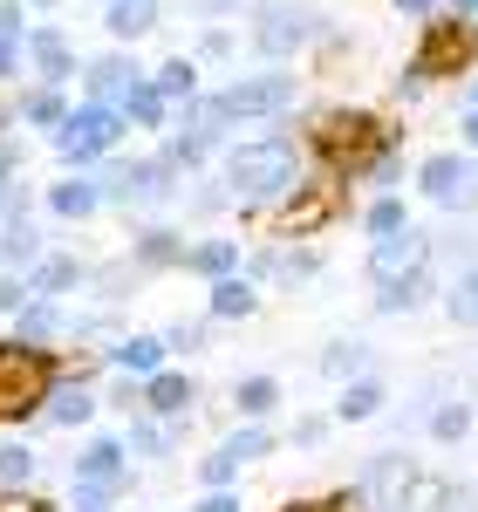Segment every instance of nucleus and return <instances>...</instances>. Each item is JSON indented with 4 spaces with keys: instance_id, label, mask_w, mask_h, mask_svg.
<instances>
[{
    "instance_id": "1",
    "label": "nucleus",
    "mask_w": 478,
    "mask_h": 512,
    "mask_svg": "<svg viewBox=\"0 0 478 512\" xmlns=\"http://www.w3.org/2000/svg\"><path fill=\"white\" fill-rule=\"evenodd\" d=\"M301 178H308V144L287 130H260L219 151V185L239 205V219H274L301 192Z\"/></svg>"
},
{
    "instance_id": "2",
    "label": "nucleus",
    "mask_w": 478,
    "mask_h": 512,
    "mask_svg": "<svg viewBox=\"0 0 478 512\" xmlns=\"http://www.w3.org/2000/svg\"><path fill=\"white\" fill-rule=\"evenodd\" d=\"M397 130L376 117V110H356V103H335V110H321L315 130L301 137L308 144V164H321V178H335V185H362V171L376 164V151L390 144Z\"/></svg>"
},
{
    "instance_id": "3",
    "label": "nucleus",
    "mask_w": 478,
    "mask_h": 512,
    "mask_svg": "<svg viewBox=\"0 0 478 512\" xmlns=\"http://www.w3.org/2000/svg\"><path fill=\"white\" fill-rule=\"evenodd\" d=\"M62 383V349H28L14 335H0V431L41 424V403Z\"/></svg>"
},
{
    "instance_id": "4",
    "label": "nucleus",
    "mask_w": 478,
    "mask_h": 512,
    "mask_svg": "<svg viewBox=\"0 0 478 512\" xmlns=\"http://www.w3.org/2000/svg\"><path fill=\"white\" fill-rule=\"evenodd\" d=\"M96 185H103V212H171L185 198V171L164 151H151V158H103Z\"/></svg>"
},
{
    "instance_id": "5",
    "label": "nucleus",
    "mask_w": 478,
    "mask_h": 512,
    "mask_svg": "<svg viewBox=\"0 0 478 512\" xmlns=\"http://www.w3.org/2000/svg\"><path fill=\"white\" fill-rule=\"evenodd\" d=\"M123 137H130L123 110H110V103H76V110L62 117V130L48 137V151H55L62 171H96L103 158L123 151Z\"/></svg>"
},
{
    "instance_id": "6",
    "label": "nucleus",
    "mask_w": 478,
    "mask_h": 512,
    "mask_svg": "<svg viewBox=\"0 0 478 512\" xmlns=\"http://www.w3.org/2000/svg\"><path fill=\"white\" fill-rule=\"evenodd\" d=\"M226 117L233 123H280L294 103H301V76L294 69H260V76H233L219 89Z\"/></svg>"
},
{
    "instance_id": "7",
    "label": "nucleus",
    "mask_w": 478,
    "mask_h": 512,
    "mask_svg": "<svg viewBox=\"0 0 478 512\" xmlns=\"http://www.w3.org/2000/svg\"><path fill=\"white\" fill-rule=\"evenodd\" d=\"M69 485H89V492H110V499H130L137 492V472H130V451H123V431H89L69 458Z\"/></svg>"
},
{
    "instance_id": "8",
    "label": "nucleus",
    "mask_w": 478,
    "mask_h": 512,
    "mask_svg": "<svg viewBox=\"0 0 478 512\" xmlns=\"http://www.w3.org/2000/svg\"><path fill=\"white\" fill-rule=\"evenodd\" d=\"M472 62H478V21H424V41L403 69L438 82V76H472Z\"/></svg>"
},
{
    "instance_id": "9",
    "label": "nucleus",
    "mask_w": 478,
    "mask_h": 512,
    "mask_svg": "<svg viewBox=\"0 0 478 512\" xmlns=\"http://www.w3.org/2000/svg\"><path fill=\"white\" fill-rule=\"evenodd\" d=\"M308 41H321V14L315 7H294V0H274L253 14V48L267 55V69H287Z\"/></svg>"
},
{
    "instance_id": "10",
    "label": "nucleus",
    "mask_w": 478,
    "mask_h": 512,
    "mask_svg": "<svg viewBox=\"0 0 478 512\" xmlns=\"http://www.w3.org/2000/svg\"><path fill=\"white\" fill-rule=\"evenodd\" d=\"M417 192L431 198L438 212H478V158L472 151H431L417 164Z\"/></svg>"
},
{
    "instance_id": "11",
    "label": "nucleus",
    "mask_w": 478,
    "mask_h": 512,
    "mask_svg": "<svg viewBox=\"0 0 478 512\" xmlns=\"http://www.w3.org/2000/svg\"><path fill=\"white\" fill-rule=\"evenodd\" d=\"M342 205H349V192L335 178H301V192L274 212V239H321L342 219Z\"/></svg>"
},
{
    "instance_id": "12",
    "label": "nucleus",
    "mask_w": 478,
    "mask_h": 512,
    "mask_svg": "<svg viewBox=\"0 0 478 512\" xmlns=\"http://www.w3.org/2000/svg\"><path fill=\"white\" fill-rule=\"evenodd\" d=\"M438 260V239L424 233V226H403L390 239H369V287H397V280L424 274Z\"/></svg>"
},
{
    "instance_id": "13",
    "label": "nucleus",
    "mask_w": 478,
    "mask_h": 512,
    "mask_svg": "<svg viewBox=\"0 0 478 512\" xmlns=\"http://www.w3.org/2000/svg\"><path fill=\"white\" fill-rule=\"evenodd\" d=\"M410 485H417V465L403 451H376V458H362V472H356V499H362V512H403Z\"/></svg>"
},
{
    "instance_id": "14",
    "label": "nucleus",
    "mask_w": 478,
    "mask_h": 512,
    "mask_svg": "<svg viewBox=\"0 0 478 512\" xmlns=\"http://www.w3.org/2000/svg\"><path fill=\"white\" fill-rule=\"evenodd\" d=\"M144 82H151V69H144L130 48L89 55V62H82V103H110V110H123V96L144 89Z\"/></svg>"
},
{
    "instance_id": "15",
    "label": "nucleus",
    "mask_w": 478,
    "mask_h": 512,
    "mask_svg": "<svg viewBox=\"0 0 478 512\" xmlns=\"http://www.w3.org/2000/svg\"><path fill=\"white\" fill-rule=\"evenodd\" d=\"M21 48H28V82H48V89H69V82L82 76V55H76V41L62 35L55 21H35Z\"/></svg>"
},
{
    "instance_id": "16",
    "label": "nucleus",
    "mask_w": 478,
    "mask_h": 512,
    "mask_svg": "<svg viewBox=\"0 0 478 512\" xmlns=\"http://www.w3.org/2000/svg\"><path fill=\"white\" fill-rule=\"evenodd\" d=\"M41 212L62 219V226H89V219H103V185H96V171H62L55 185H41Z\"/></svg>"
},
{
    "instance_id": "17",
    "label": "nucleus",
    "mask_w": 478,
    "mask_h": 512,
    "mask_svg": "<svg viewBox=\"0 0 478 512\" xmlns=\"http://www.w3.org/2000/svg\"><path fill=\"white\" fill-rule=\"evenodd\" d=\"M144 274H185V253H192V239L178 233V226H164V219H144L137 233H130V246H123Z\"/></svg>"
},
{
    "instance_id": "18",
    "label": "nucleus",
    "mask_w": 478,
    "mask_h": 512,
    "mask_svg": "<svg viewBox=\"0 0 478 512\" xmlns=\"http://www.w3.org/2000/svg\"><path fill=\"white\" fill-rule=\"evenodd\" d=\"M185 431H192V424H171V417H151V410H144V417L123 424V451L144 458V465H171V458L185 451Z\"/></svg>"
},
{
    "instance_id": "19",
    "label": "nucleus",
    "mask_w": 478,
    "mask_h": 512,
    "mask_svg": "<svg viewBox=\"0 0 478 512\" xmlns=\"http://www.w3.org/2000/svg\"><path fill=\"white\" fill-rule=\"evenodd\" d=\"M103 369L110 376H137V383H151L158 369H171V349H164V335H117L110 349H103Z\"/></svg>"
},
{
    "instance_id": "20",
    "label": "nucleus",
    "mask_w": 478,
    "mask_h": 512,
    "mask_svg": "<svg viewBox=\"0 0 478 512\" xmlns=\"http://www.w3.org/2000/svg\"><path fill=\"white\" fill-rule=\"evenodd\" d=\"M328 417L349 431V424H376V417H390V383L369 369V376H356V383H342L335 390V403H328Z\"/></svg>"
},
{
    "instance_id": "21",
    "label": "nucleus",
    "mask_w": 478,
    "mask_h": 512,
    "mask_svg": "<svg viewBox=\"0 0 478 512\" xmlns=\"http://www.w3.org/2000/svg\"><path fill=\"white\" fill-rule=\"evenodd\" d=\"M69 321H76V308H62V301H28L21 315L7 321V335L28 342V349H62L69 342Z\"/></svg>"
},
{
    "instance_id": "22",
    "label": "nucleus",
    "mask_w": 478,
    "mask_h": 512,
    "mask_svg": "<svg viewBox=\"0 0 478 512\" xmlns=\"http://www.w3.org/2000/svg\"><path fill=\"white\" fill-rule=\"evenodd\" d=\"M144 410H151V417H171V424H192V410H199V383L171 362V369H158V376L144 383Z\"/></svg>"
},
{
    "instance_id": "23",
    "label": "nucleus",
    "mask_w": 478,
    "mask_h": 512,
    "mask_svg": "<svg viewBox=\"0 0 478 512\" xmlns=\"http://www.w3.org/2000/svg\"><path fill=\"white\" fill-rule=\"evenodd\" d=\"M28 287H35V301H69V294H82L89 287V260L82 253H41V267L28 274Z\"/></svg>"
},
{
    "instance_id": "24",
    "label": "nucleus",
    "mask_w": 478,
    "mask_h": 512,
    "mask_svg": "<svg viewBox=\"0 0 478 512\" xmlns=\"http://www.w3.org/2000/svg\"><path fill=\"white\" fill-rule=\"evenodd\" d=\"M280 403H287V383L267 376V369H253V376H239V383H233V417H239V424H274Z\"/></svg>"
},
{
    "instance_id": "25",
    "label": "nucleus",
    "mask_w": 478,
    "mask_h": 512,
    "mask_svg": "<svg viewBox=\"0 0 478 512\" xmlns=\"http://www.w3.org/2000/svg\"><path fill=\"white\" fill-rule=\"evenodd\" d=\"M260 301H267V287H253L246 274H226V280L205 287V315L219 321V328H226V321H253V315H260Z\"/></svg>"
},
{
    "instance_id": "26",
    "label": "nucleus",
    "mask_w": 478,
    "mask_h": 512,
    "mask_svg": "<svg viewBox=\"0 0 478 512\" xmlns=\"http://www.w3.org/2000/svg\"><path fill=\"white\" fill-rule=\"evenodd\" d=\"M158 21H164V0H103V28L117 48H137Z\"/></svg>"
},
{
    "instance_id": "27",
    "label": "nucleus",
    "mask_w": 478,
    "mask_h": 512,
    "mask_svg": "<svg viewBox=\"0 0 478 512\" xmlns=\"http://www.w3.org/2000/svg\"><path fill=\"white\" fill-rule=\"evenodd\" d=\"M246 267V246L239 239H219V233H205V239H192V253H185V274L192 280H226V274H239Z\"/></svg>"
},
{
    "instance_id": "28",
    "label": "nucleus",
    "mask_w": 478,
    "mask_h": 512,
    "mask_svg": "<svg viewBox=\"0 0 478 512\" xmlns=\"http://www.w3.org/2000/svg\"><path fill=\"white\" fill-rule=\"evenodd\" d=\"M76 103H69V89H48V82H28L21 96H14V117H21V130H62V117H69Z\"/></svg>"
},
{
    "instance_id": "29",
    "label": "nucleus",
    "mask_w": 478,
    "mask_h": 512,
    "mask_svg": "<svg viewBox=\"0 0 478 512\" xmlns=\"http://www.w3.org/2000/svg\"><path fill=\"white\" fill-rule=\"evenodd\" d=\"M144 267L130 260V253H117V260H103V267H89V287L82 294H96V308H123L130 301V287H144Z\"/></svg>"
},
{
    "instance_id": "30",
    "label": "nucleus",
    "mask_w": 478,
    "mask_h": 512,
    "mask_svg": "<svg viewBox=\"0 0 478 512\" xmlns=\"http://www.w3.org/2000/svg\"><path fill=\"white\" fill-rule=\"evenodd\" d=\"M369 369H376V349H369L362 335H342V342H328V349L315 355V376H328L335 390L356 383V376H369Z\"/></svg>"
},
{
    "instance_id": "31",
    "label": "nucleus",
    "mask_w": 478,
    "mask_h": 512,
    "mask_svg": "<svg viewBox=\"0 0 478 512\" xmlns=\"http://www.w3.org/2000/svg\"><path fill=\"white\" fill-rule=\"evenodd\" d=\"M41 253H48V233H41L35 219H14V226H0V274H35Z\"/></svg>"
},
{
    "instance_id": "32",
    "label": "nucleus",
    "mask_w": 478,
    "mask_h": 512,
    "mask_svg": "<svg viewBox=\"0 0 478 512\" xmlns=\"http://www.w3.org/2000/svg\"><path fill=\"white\" fill-rule=\"evenodd\" d=\"M438 294H444V287H438V274L424 267V274L397 280V287H376V294H369V308H376V315H417V308H431Z\"/></svg>"
},
{
    "instance_id": "33",
    "label": "nucleus",
    "mask_w": 478,
    "mask_h": 512,
    "mask_svg": "<svg viewBox=\"0 0 478 512\" xmlns=\"http://www.w3.org/2000/svg\"><path fill=\"white\" fill-rule=\"evenodd\" d=\"M472 424H478V410H472V396L458 390H444L438 403H431V417H424V431H431V444H465L472 437Z\"/></svg>"
},
{
    "instance_id": "34",
    "label": "nucleus",
    "mask_w": 478,
    "mask_h": 512,
    "mask_svg": "<svg viewBox=\"0 0 478 512\" xmlns=\"http://www.w3.org/2000/svg\"><path fill=\"white\" fill-rule=\"evenodd\" d=\"M41 485V451L28 437H0V492H35Z\"/></svg>"
},
{
    "instance_id": "35",
    "label": "nucleus",
    "mask_w": 478,
    "mask_h": 512,
    "mask_svg": "<svg viewBox=\"0 0 478 512\" xmlns=\"http://www.w3.org/2000/svg\"><path fill=\"white\" fill-rule=\"evenodd\" d=\"M438 308H444V321H451V328H478V260H472V267H451Z\"/></svg>"
},
{
    "instance_id": "36",
    "label": "nucleus",
    "mask_w": 478,
    "mask_h": 512,
    "mask_svg": "<svg viewBox=\"0 0 478 512\" xmlns=\"http://www.w3.org/2000/svg\"><path fill=\"white\" fill-rule=\"evenodd\" d=\"M219 451L246 472V465H260V458H274V451H280V431H274V424H233V431L219 437Z\"/></svg>"
},
{
    "instance_id": "37",
    "label": "nucleus",
    "mask_w": 478,
    "mask_h": 512,
    "mask_svg": "<svg viewBox=\"0 0 478 512\" xmlns=\"http://www.w3.org/2000/svg\"><path fill=\"white\" fill-rule=\"evenodd\" d=\"M151 89H158L171 110H178V103H192V96H199V62H192V55H171V62H158V69H151Z\"/></svg>"
},
{
    "instance_id": "38",
    "label": "nucleus",
    "mask_w": 478,
    "mask_h": 512,
    "mask_svg": "<svg viewBox=\"0 0 478 512\" xmlns=\"http://www.w3.org/2000/svg\"><path fill=\"white\" fill-rule=\"evenodd\" d=\"M123 123H130V130H144V137H164V130H171V103L144 82V89H130V96H123Z\"/></svg>"
},
{
    "instance_id": "39",
    "label": "nucleus",
    "mask_w": 478,
    "mask_h": 512,
    "mask_svg": "<svg viewBox=\"0 0 478 512\" xmlns=\"http://www.w3.org/2000/svg\"><path fill=\"white\" fill-rule=\"evenodd\" d=\"M403 226H410V205H403L397 192H376L362 205V233L369 239H390V233H403Z\"/></svg>"
},
{
    "instance_id": "40",
    "label": "nucleus",
    "mask_w": 478,
    "mask_h": 512,
    "mask_svg": "<svg viewBox=\"0 0 478 512\" xmlns=\"http://www.w3.org/2000/svg\"><path fill=\"white\" fill-rule=\"evenodd\" d=\"M212 328H219V321L199 315V321H171V328H158V335H164V349H171V362H178V355H205L212 349Z\"/></svg>"
},
{
    "instance_id": "41",
    "label": "nucleus",
    "mask_w": 478,
    "mask_h": 512,
    "mask_svg": "<svg viewBox=\"0 0 478 512\" xmlns=\"http://www.w3.org/2000/svg\"><path fill=\"white\" fill-rule=\"evenodd\" d=\"M362 185H369V192H397V185H403V130L376 151V164L362 171Z\"/></svg>"
},
{
    "instance_id": "42",
    "label": "nucleus",
    "mask_w": 478,
    "mask_h": 512,
    "mask_svg": "<svg viewBox=\"0 0 478 512\" xmlns=\"http://www.w3.org/2000/svg\"><path fill=\"white\" fill-rule=\"evenodd\" d=\"M199 485H205V492H239V465L219 451V444L199 458Z\"/></svg>"
},
{
    "instance_id": "43",
    "label": "nucleus",
    "mask_w": 478,
    "mask_h": 512,
    "mask_svg": "<svg viewBox=\"0 0 478 512\" xmlns=\"http://www.w3.org/2000/svg\"><path fill=\"white\" fill-rule=\"evenodd\" d=\"M103 410L144 417V383H137V376H110V383H103Z\"/></svg>"
},
{
    "instance_id": "44",
    "label": "nucleus",
    "mask_w": 478,
    "mask_h": 512,
    "mask_svg": "<svg viewBox=\"0 0 478 512\" xmlns=\"http://www.w3.org/2000/svg\"><path fill=\"white\" fill-rule=\"evenodd\" d=\"M35 185H28V178H7V185H0V226H14V219H28V212H35Z\"/></svg>"
},
{
    "instance_id": "45",
    "label": "nucleus",
    "mask_w": 478,
    "mask_h": 512,
    "mask_svg": "<svg viewBox=\"0 0 478 512\" xmlns=\"http://www.w3.org/2000/svg\"><path fill=\"white\" fill-rule=\"evenodd\" d=\"M294 451H321L328 437H335V417H321V410H308V417H294Z\"/></svg>"
},
{
    "instance_id": "46",
    "label": "nucleus",
    "mask_w": 478,
    "mask_h": 512,
    "mask_svg": "<svg viewBox=\"0 0 478 512\" xmlns=\"http://www.w3.org/2000/svg\"><path fill=\"white\" fill-rule=\"evenodd\" d=\"M280 512H362L356 485H342V492H321V499H287Z\"/></svg>"
},
{
    "instance_id": "47",
    "label": "nucleus",
    "mask_w": 478,
    "mask_h": 512,
    "mask_svg": "<svg viewBox=\"0 0 478 512\" xmlns=\"http://www.w3.org/2000/svg\"><path fill=\"white\" fill-rule=\"evenodd\" d=\"M28 41V35H21ZM14 35H0V89H21V76H28V48H21Z\"/></svg>"
},
{
    "instance_id": "48",
    "label": "nucleus",
    "mask_w": 478,
    "mask_h": 512,
    "mask_svg": "<svg viewBox=\"0 0 478 512\" xmlns=\"http://www.w3.org/2000/svg\"><path fill=\"white\" fill-rule=\"evenodd\" d=\"M233 48H239V41H233V28H205V35H199V48H192V62H199V69H205V62H226Z\"/></svg>"
},
{
    "instance_id": "49",
    "label": "nucleus",
    "mask_w": 478,
    "mask_h": 512,
    "mask_svg": "<svg viewBox=\"0 0 478 512\" xmlns=\"http://www.w3.org/2000/svg\"><path fill=\"white\" fill-rule=\"evenodd\" d=\"M233 198H226V185L219 178H199V192H192V219H219Z\"/></svg>"
},
{
    "instance_id": "50",
    "label": "nucleus",
    "mask_w": 478,
    "mask_h": 512,
    "mask_svg": "<svg viewBox=\"0 0 478 512\" xmlns=\"http://www.w3.org/2000/svg\"><path fill=\"white\" fill-rule=\"evenodd\" d=\"M28 301H35V287H28V274H0V315L14 321L21 308H28Z\"/></svg>"
},
{
    "instance_id": "51",
    "label": "nucleus",
    "mask_w": 478,
    "mask_h": 512,
    "mask_svg": "<svg viewBox=\"0 0 478 512\" xmlns=\"http://www.w3.org/2000/svg\"><path fill=\"white\" fill-rule=\"evenodd\" d=\"M7 178H28V144H21V130L0 137V185H7Z\"/></svg>"
},
{
    "instance_id": "52",
    "label": "nucleus",
    "mask_w": 478,
    "mask_h": 512,
    "mask_svg": "<svg viewBox=\"0 0 478 512\" xmlns=\"http://www.w3.org/2000/svg\"><path fill=\"white\" fill-rule=\"evenodd\" d=\"M62 512H117V499L110 492H89V485H69V506Z\"/></svg>"
},
{
    "instance_id": "53",
    "label": "nucleus",
    "mask_w": 478,
    "mask_h": 512,
    "mask_svg": "<svg viewBox=\"0 0 478 512\" xmlns=\"http://www.w3.org/2000/svg\"><path fill=\"white\" fill-rule=\"evenodd\" d=\"M28 28H35V21H28V0H0V35H28Z\"/></svg>"
},
{
    "instance_id": "54",
    "label": "nucleus",
    "mask_w": 478,
    "mask_h": 512,
    "mask_svg": "<svg viewBox=\"0 0 478 512\" xmlns=\"http://www.w3.org/2000/svg\"><path fill=\"white\" fill-rule=\"evenodd\" d=\"M185 512H246V499H239V492H199Z\"/></svg>"
},
{
    "instance_id": "55",
    "label": "nucleus",
    "mask_w": 478,
    "mask_h": 512,
    "mask_svg": "<svg viewBox=\"0 0 478 512\" xmlns=\"http://www.w3.org/2000/svg\"><path fill=\"white\" fill-rule=\"evenodd\" d=\"M438 512H478V485H444V506Z\"/></svg>"
},
{
    "instance_id": "56",
    "label": "nucleus",
    "mask_w": 478,
    "mask_h": 512,
    "mask_svg": "<svg viewBox=\"0 0 478 512\" xmlns=\"http://www.w3.org/2000/svg\"><path fill=\"white\" fill-rule=\"evenodd\" d=\"M0 512H55L41 492H0Z\"/></svg>"
},
{
    "instance_id": "57",
    "label": "nucleus",
    "mask_w": 478,
    "mask_h": 512,
    "mask_svg": "<svg viewBox=\"0 0 478 512\" xmlns=\"http://www.w3.org/2000/svg\"><path fill=\"white\" fill-rule=\"evenodd\" d=\"M458 151L478 158V110H458Z\"/></svg>"
},
{
    "instance_id": "58",
    "label": "nucleus",
    "mask_w": 478,
    "mask_h": 512,
    "mask_svg": "<svg viewBox=\"0 0 478 512\" xmlns=\"http://www.w3.org/2000/svg\"><path fill=\"white\" fill-rule=\"evenodd\" d=\"M424 89H431V82H424V76H410V69H403V76H397V103H417Z\"/></svg>"
},
{
    "instance_id": "59",
    "label": "nucleus",
    "mask_w": 478,
    "mask_h": 512,
    "mask_svg": "<svg viewBox=\"0 0 478 512\" xmlns=\"http://www.w3.org/2000/svg\"><path fill=\"white\" fill-rule=\"evenodd\" d=\"M397 14H410V21H438V0H397Z\"/></svg>"
},
{
    "instance_id": "60",
    "label": "nucleus",
    "mask_w": 478,
    "mask_h": 512,
    "mask_svg": "<svg viewBox=\"0 0 478 512\" xmlns=\"http://www.w3.org/2000/svg\"><path fill=\"white\" fill-rule=\"evenodd\" d=\"M21 130V117H14V96H0V137H14Z\"/></svg>"
},
{
    "instance_id": "61",
    "label": "nucleus",
    "mask_w": 478,
    "mask_h": 512,
    "mask_svg": "<svg viewBox=\"0 0 478 512\" xmlns=\"http://www.w3.org/2000/svg\"><path fill=\"white\" fill-rule=\"evenodd\" d=\"M444 7H451L458 21H478V0H444Z\"/></svg>"
},
{
    "instance_id": "62",
    "label": "nucleus",
    "mask_w": 478,
    "mask_h": 512,
    "mask_svg": "<svg viewBox=\"0 0 478 512\" xmlns=\"http://www.w3.org/2000/svg\"><path fill=\"white\" fill-rule=\"evenodd\" d=\"M458 110H478V76L465 82V96H458Z\"/></svg>"
},
{
    "instance_id": "63",
    "label": "nucleus",
    "mask_w": 478,
    "mask_h": 512,
    "mask_svg": "<svg viewBox=\"0 0 478 512\" xmlns=\"http://www.w3.org/2000/svg\"><path fill=\"white\" fill-rule=\"evenodd\" d=\"M28 7H35V14H55V7H62V0H28Z\"/></svg>"
}]
</instances>
